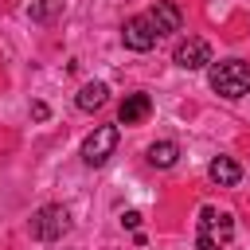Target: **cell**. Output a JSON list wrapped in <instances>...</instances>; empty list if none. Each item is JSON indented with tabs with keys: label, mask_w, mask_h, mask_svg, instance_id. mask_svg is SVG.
Masks as SVG:
<instances>
[{
	"label": "cell",
	"mask_w": 250,
	"mask_h": 250,
	"mask_svg": "<svg viewBox=\"0 0 250 250\" xmlns=\"http://www.w3.org/2000/svg\"><path fill=\"white\" fill-rule=\"evenodd\" d=\"M230 238H234V219L219 207H203L199 227H195V246L199 250H223Z\"/></svg>",
	"instance_id": "1"
},
{
	"label": "cell",
	"mask_w": 250,
	"mask_h": 250,
	"mask_svg": "<svg viewBox=\"0 0 250 250\" xmlns=\"http://www.w3.org/2000/svg\"><path fill=\"white\" fill-rule=\"evenodd\" d=\"M207 78H211V90L223 94V98H242V94H250V66H246L242 59L215 62Z\"/></svg>",
	"instance_id": "2"
},
{
	"label": "cell",
	"mask_w": 250,
	"mask_h": 250,
	"mask_svg": "<svg viewBox=\"0 0 250 250\" xmlns=\"http://www.w3.org/2000/svg\"><path fill=\"white\" fill-rule=\"evenodd\" d=\"M66 230H70V215H66V207H59V203L39 207L35 219H31V238H39V242H55V238H62Z\"/></svg>",
	"instance_id": "3"
},
{
	"label": "cell",
	"mask_w": 250,
	"mask_h": 250,
	"mask_svg": "<svg viewBox=\"0 0 250 250\" xmlns=\"http://www.w3.org/2000/svg\"><path fill=\"white\" fill-rule=\"evenodd\" d=\"M113 148H117V125H98V129L82 141V160H86L90 168H98V164H105V160L113 156Z\"/></svg>",
	"instance_id": "4"
},
{
	"label": "cell",
	"mask_w": 250,
	"mask_h": 250,
	"mask_svg": "<svg viewBox=\"0 0 250 250\" xmlns=\"http://www.w3.org/2000/svg\"><path fill=\"white\" fill-rule=\"evenodd\" d=\"M148 23H152V31H156V39L160 35H172V31H180V23H184V16H180V8L172 4V0H156L148 12Z\"/></svg>",
	"instance_id": "5"
},
{
	"label": "cell",
	"mask_w": 250,
	"mask_h": 250,
	"mask_svg": "<svg viewBox=\"0 0 250 250\" xmlns=\"http://www.w3.org/2000/svg\"><path fill=\"white\" fill-rule=\"evenodd\" d=\"M121 43H125L129 51H148V47H156V31H152L148 16H133V20L121 27Z\"/></svg>",
	"instance_id": "6"
},
{
	"label": "cell",
	"mask_w": 250,
	"mask_h": 250,
	"mask_svg": "<svg viewBox=\"0 0 250 250\" xmlns=\"http://www.w3.org/2000/svg\"><path fill=\"white\" fill-rule=\"evenodd\" d=\"M176 66H184V70H199V66H207L211 62V47H207V39H184L180 47H176Z\"/></svg>",
	"instance_id": "7"
},
{
	"label": "cell",
	"mask_w": 250,
	"mask_h": 250,
	"mask_svg": "<svg viewBox=\"0 0 250 250\" xmlns=\"http://www.w3.org/2000/svg\"><path fill=\"white\" fill-rule=\"evenodd\" d=\"M148 113H152V98L148 94H129L121 102V109H117V121L121 125H141Z\"/></svg>",
	"instance_id": "8"
},
{
	"label": "cell",
	"mask_w": 250,
	"mask_h": 250,
	"mask_svg": "<svg viewBox=\"0 0 250 250\" xmlns=\"http://www.w3.org/2000/svg\"><path fill=\"white\" fill-rule=\"evenodd\" d=\"M207 172H211V180H215L219 188H234V184L242 180V168H238V164H234L230 156H215Z\"/></svg>",
	"instance_id": "9"
},
{
	"label": "cell",
	"mask_w": 250,
	"mask_h": 250,
	"mask_svg": "<svg viewBox=\"0 0 250 250\" xmlns=\"http://www.w3.org/2000/svg\"><path fill=\"white\" fill-rule=\"evenodd\" d=\"M105 98H109V86H105V82H86V86L78 90V109L94 113V109L105 105Z\"/></svg>",
	"instance_id": "10"
},
{
	"label": "cell",
	"mask_w": 250,
	"mask_h": 250,
	"mask_svg": "<svg viewBox=\"0 0 250 250\" xmlns=\"http://www.w3.org/2000/svg\"><path fill=\"white\" fill-rule=\"evenodd\" d=\"M176 156H180V145H176V141H156V145L148 148V164H152V168H172Z\"/></svg>",
	"instance_id": "11"
},
{
	"label": "cell",
	"mask_w": 250,
	"mask_h": 250,
	"mask_svg": "<svg viewBox=\"0 0 250 250\" xmlns=\"http://www.w3.org/2000/svg\"><path fill=\"white\" fill-rule=\"evenodd\" d=\"M55 12H59V0H31V20L43 23V20H51Z\"/></svg>",
	"instance_id": "12"
},
{
	"label": "cell",
	"mask_w": 250,
	"mask_h": 250,
	"mask_svg": "<svg viewBox=\"0 0 250 250\" xmlns=\"http://www.w3.org/2000/svg\"><path fill=\"white\" fill-rule=\"evenodd\" d=\"M121 223H125L129 230H137V227H141V215H137V211H125V215H121Z\"/></svg>",
	"instance_id": "13"
},
{
	"label": "cell",
	"mask_w": 250,
	"mask_h": 250,
	"mask_svg": "<svg viewBox=\"0 0 250 250\" xmlns=\"http://www.w3.org/2000/svg\"><path fill=\"white\" fill-rule=\"evenodd\" d=\"M31 117H35V121H47V105L35 102V105H31Z\"/></svg>",
	"instance_id": "14"
}]
</instances>
